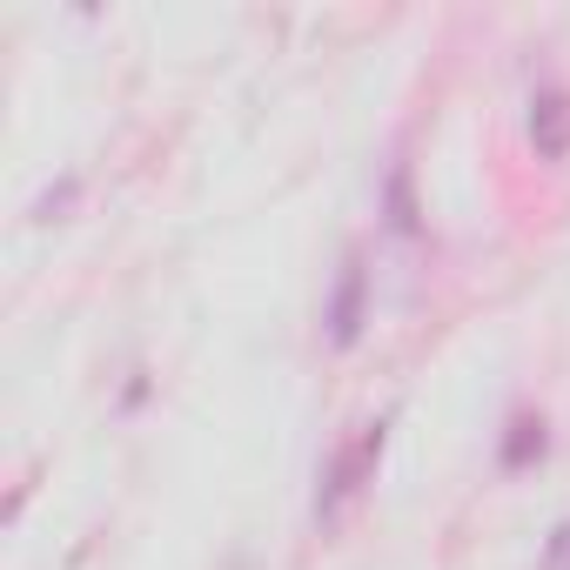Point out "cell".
Here are the masks:
<instances>
[{
    "mask_svg": "<svg viewBox=\"0 0 570 570\" xmlns=\"http://www.w3.org/2000/svg\"><path fill=\"white\" fill-rule=\"evenodd\" d=\"M543 443H550L543 416H537V410H517V416H510V430H503V450H497V463H503V470H530V463L543 456Z\"/></svg>",
    "mask_w": 570,
    "mask_h": 570,
    "instance_id": "cell-4",
    "label": "cell"
},
{
    "mask_svg": "<svg viewBox=\"0 0 570 570\" xmlns=\"http://www.w3.org/2000/svg\"><path fill=\"white\" fill-rule=\"evenodd\" d=\"M363 323H370V262H363V248H350L343 268H336V289H330V303H323V336H330V350H356V343H363Z\"/></svg>",
    "mask_w": 570,
    "mask_h": 570,
    "instance_id": "cell-2",
    "label": "cell"
},
{
    "mask_svg": "<svg viewBox=\"0 0 570 570\" xmlns=\"http://www.w3.org/2000/svg\"><path fill=\"white\" fill-rule=\"evenodd\" d=\"M383 443H390V423L376 416V423H356L336 450H330V463H323V483H316V517L323 523H336L370 483H376V463H383Z\"/></svg>",
    "mask_w": 570,
    "mask_h": 570,
    "instance_id": "cell-1",
    "label": "cell"
},
{
    "mask_svg": "<svg viewBox=\"0 0 570 570\" xmlns=\"http://www.w3.org/2000/svg\"><path fill=\"white\" fill-rule=\"evenodd\" d=\"M543 570H570V517L550 530V543H543Z\"/></svg>",
    "mask_w": 570,
    "mask_h": 570,
    "instance_id": "cell-7",
    "label": "cell"
},
{
    "mask_svg": "<svg viewBox=\"0 0 570 570\" xmlns=\"http://www.w3.org/2000/svg\"><path fill=\"white\" fill-rule=\"evenodd\" d=\"M383 215H390V228H396V235H416V228H423V208H416V175H410V161H396V168H390V181H383Z\"/></svg>",
    "mask_w": 570,
    "mask_h": 570,
    "instance_id": "cell-5",
    "label": "cell"
},
{
    "mask_svg": "<svg viewBox=\"0 0 570 570\" xmlns=\"http://www.w3.org/2000/svg\"><path fill=\"white\" fill-rule=\"evenodd\" d=\"M530 141H537L543 161L570 155V95L563 88H537V101H530Z\"/></svg>",
    "mask_w": 570,
    "mask_h": 570,
    "instance_id": "cell-3",
    "label": "cell"
},
{
    "mask_svg": "<svg viewBox=\"0 0 570 570\" xmlns=\"http://www.w3.org/2000/svg\"><path fill=\"white\" fill-rule=\"evenodd\" d=\"M75 195H81V175H61L55 188H41V202H35V222H61V215L75 208Z\"/></svg>",
    "mask_w": 570,
    "mask_h": 570,
    "instance_id": "cell-6",
    "label": "cell"
}]
</instances>
